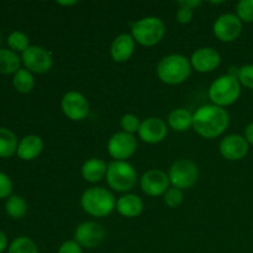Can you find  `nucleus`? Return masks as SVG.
<instances>
[{"mask_svg":"<svg viewBox=\"0 0 253 253\" xmlns=\"http://www.w3.org/2000/svg\"><path fill=\"white\" fill-rule=\"evenodd\" d=\"M21 58L10 48H0V73L12 74L20 69Z\"/></svg>","mask_w":253,"mask_h":253,"instance_id":"nucleus-22","label":"nucleus"},{"mask_svg":"<svg viewBox=\"0 0 253 253\" xmlns=\"http://www.w3.org/2000/svg\"><path fill=\"white\" fill-rule=\"evenodd\" d=\"M105 237V229L100 224L94 221L82 222L74 231V240L85 249H96L103 244Z\"/></svg>","mask_w":253,"mask_h":253,"instance_id":"nucleus-10","label":"nucleus"},{"mask_svg":"<svg viewBox=\"0 0 253 253\" xmlns=\"http://www.w3.org/2000/svg\"><path fill=\"white\" fill-rule=\"evenodd\" d=\"M220 153L224 158L229 161H240L249 153L250 145L245 136L229 135L224 137L219 146Z\"/></svg>","mask_w":253,"mask_h":253,"instance_id":"nucleus-16","label":"nucleus"},{"mask_svg":"<svg viewBox=\"0 0 253 253\" xmlns=\"http://www.w3.org/2000/svg\"><path fill=\"white\" fill-rule=\"evenodd\" d=\"M230 124V116L226 109L214 104L200 106L193 114V128L202 137L212 140L226 131Z\"/></svg>","mask_w":253,"mask_h":253,"instance_id":"nucleus-1","label":"nucleus"},{"mask_svg":"<svg viewBox=\"0 0 253 253\" xmlns=\"http://www.w3.org/2000/svg\"><path fill=\"white\" fill-rule=\"evenodd\" d=\"M236 15L242 22H253V0H241L237 2Z\"/></svg>","mask_w":253,"mask_h":253,"instance_id":"nucleus-29","label":"nucleus"},{"mask_svg":"<svg viewBox=\"0 0 253 253\" xmlns=\"http://www.w3.org/2000/svg\"><path fill=\"white\" fill-rule=\"evenodd\" d=\"M22 63L31 73L43 74L52 68V54L41 46H30L21 56Z\"/></svg>","mask_w":253,"mask_h":253,"instance_id":"nucleus-9","label":"nucleus"},{"mask_svg":"<svg viewBox=\"0 0 253 253\" xmlns=\"http://www.w3.org/2000/svg\"><path fill=\"white\" fill-rule=\"evenodd\" d=\"M138 137L148 145H156L162 142L168 133L167 124L160 118H147L141 123L138 130Z\"/></svg>","mask_w":253,"mask_h":253,"instance_id":"nucleus-14","label":"nucleus"},{"mask_svg":"<svg viewBox=\"0 0 253 253\" xmlns=\"http://www.w3.org/2000/svg\"><path fill=\"white\" fill-rule=\"evenodd\" d=\"M82 249L83 247L76 240H68V241H64L59 246L58 253H83V250Z\"/></svg>","mask_w":253,"mask_h":253,"instance_id":"nucleus-33","label":"nucleus"},{"mask_svg":"<svg viewBox=\"0 0 253 253\" xmlns=\"http://www.w3.org/2000/svg\"><path fill=\"white\" fill-rule=\"evenodd\" d=\"M7 253H39L36 244L26 236H19L11 241Z\"/></svg>","mask_w":253,"mask_h":253,"instance_id":"nucleus-26","label":"nucleus"},{"mask_svg":"<svg viewBox=\"0 0 253 253\" xmlns=\"http://www.w3.org/2000/svg\"><path fill=\"white\" fill-rule=\"evenodd\" d=\"M245 138L249 142V145H253V123L249 124L245 127Z\"/></svg>","mask_w":253,"mask_h":253,"instance_id":"nucleus-35","label":"nucleus"},{"mask_svg":"<svg viewBox=\"0 0 253 253\" xmlns=\"http://www.w3.org/2000/svg\"><path fill=\"white\" fill-rule=\"evenodd\" d=\"M17 137L11 130L6 127H0V157L7 158L16 153Z\"/></svg>","mask_w":253,"mask_h":253,"instance_id":"nucleus-23","label":"nucleus"},{"mask_svg":"<svg viewBox=\"0 0 253 253\" xmlns=\"http://www.w3.org/2000/svg\"><path fill=\"white\" fill-rule=\"evenodd\" d=\"M193 16H194L193 9H189V7L187 6H180L179 9H178L177 15H175V19H177V21L179 22V24L187 25L192 21Z\"/></svg>","mask_w":253,"mask_h":253,"instance_id":"nucleus-34","label":"nucleus"},{"mask_svg":"<svg viewBox=\"0 0 253 253\" xmlns=\"http://www.w3.org/2000/svg\"><path fill=\"white\" fill-rule=\"evenodd\" d=\"M61 108L64 115L72 121H82L88 116L89 103L79 91H68L63 95Z\"/></svg>","mask_w":253,"mask_h":253,"instance_id":"nucleus-11","label":"nucleus"},{"mask_svg":"<svg viewBox=\"0 0 253 253\" xmlns=\"http://www.w3.org/2000/svg\"><path fill=\"white\" fill-rule=\"evenodd\" d=\"M5 210L12 219H21L27 211V203L20 195L11 194L5 202Z\"/></svg>","mask_w":253,"mask_h":253,"instance_id":"nucleus-25","label":"nucleus"},{"mask_svg":"<svg viewBox=\"0 0 253 253\" xmlns=\"http://www.w3.org/2000/svg\"><path fill=\"white\" fill-rule=\"evenodd\" d=\"M136 150H137L136 137L124 131L114 133L108 141V153L110 157L114 158V161H126L133 156Z\"/></svg>","mask_w":253,"mask_h":253,"instance_id":"nucleus-8","label":"nucleus"},{"mask_svg":"<svg viewBox=\"0 0 253 253\" xmlns=\"http://www.w3.org/2000/svg\"><path fill=\"white\" fill-rule=\"evenodd\" d=\"M184 200V194H183V190L178 189V188H169L167 192L163 195V202L170 209H175V208L180 207Z\"/></svg>","mask_w":253,"mask_h":253,"instance_id":"nucleus-28","label":"nucleus"},{"mask_svg":"<svg viewBox=\"0 0 253 253\" xmlns=\"http://www.w3.org/2000/svg\"><path fill=\"white\" fill-rule=\"evenodd\" d=\"M7 247V237L2 231H0V253L4 252Z\"/></svg>","mask_w":253,"mask_h":253,"instance_id":"nucleus-37","label":"nucleus"},{"mask_svg":"<svg viewBox=\"0 0 253 253\" xmlns=\"http://www.w3.org/2000/svg\"><path fill=\"white\" fill-rule=\"evenodd\" d=\"M131 36L135 42L145 47H151L161 42L166 35V25L160 17L147 16L131 22Z\"/></svg>","mask_w":253,"mask_h":253,"instance_id":"nucleus-5","label":"nucleus"},{"mask_svg":"<svg viewBox=\"0 0 253 253\" xmlns=\"http://www.w3.org/2000/svg\"><path fill=\"white\" fill-rule=\"evenodd\" d=\"M120 126L124 132L133 135L135 132H138L141 126V121L138 116L135 114H125L120 120Z\"/></svg>","mask_w":253,"mask_h":253,"instance_id":"nucleus-30","label":"nucleus"},{"mask_svg":"<svg viewBox=\"0 0 253 253\" xmlns=\"http://www.w3.org/2000/svg\"><path fill=\"white\" fill-rule=\"evenodd\" d=\"M167 121L172 130L183 132L193 127V114L184 108L174 109L169 113Z\"/></svg>","mask_w":253,"mask_h":253,"instance_id":"nucleus-21","label":"nucleus"},{"mask_svg":"<svg viewBox=\"0 0 253 253\" xmlns=\"http://www.w3.org/2000/svg\"><path fill=\"white\" fill-rule=\"evenodd\" d=\"M116 210L119 214L124 217H132L138 216L143 210V202L138 195L136 194H125L121 195L116 200Z\"/></svg>","mask_w":253,"mask_h":253,"instance_id":"nucleus-19","label":"nucleus"},{"mask_svg":"<svg viewBox=\"0 0 253 253\" xmlns=\"http://www.w3.org/2000/svg\"><path fill=\"white\" fill-rule=\"evenodd\" d=\"M221 63V56L212 47H202L193 52L190 57L192 68L199 73H209L215 71Z\"/></svg>","mask_w":253,"mask_h":253,"instance_id":"nucleus-15","label":"nucleus"},{"mask_svg":"<svg viewBox=\"0 0 253 253\" xmlns=\"http://www.w3.org/2000/svg\"><path fill=\"white\" fill-rule=\"evenodd\" d=\"M135 44L136 42L131 35L121 34L116 36L110 47V56L113 61L118 62V63L127 62L132 57Z\"/></svg>","mask_w":253,"mask_h":253,"instance_id":"nucleus-17","label":"nucleus"},{"mask_svg":"<svg viewBox=\"0 0 253 253\" xmlns=\"http://www.w3.org/2000/svg\"><path fill=\"white\" fill-rule=\"evenodd\" d=\"M199 177L198 166L192 160H178L170 166L168 178L172 187L180 190L190 189Z\"/></svg>","mask_w":253,"mask_h":253,"instance_id":"nucleus-7","label":"nucleus"},{"mask_svg":"<svg viewBox=\"0 0 253 253\" xmlns=\"http://www.w3.org/2000/svg\"><path fill=\"white\" fill-rule=\"evenodd\" d=\"M208 95L211 104L220 108L232 105L241 95V83L237 77L227 73L212 82Z\"/></svg>","mask_w":253,"mask_h":253,"instance_id":"nucleus-4","label":"nucleus"},{"mask_svg":"<svg viewBox=\"0 0 253 253\" xmlns=\"http://www.w3.org/2000/svg\"><path fill=\"white\" fill-rule=\"evenodd\" d=\"M43 150V141L37 135H27L20 140L16 155L22 161H34Z\"/></svg>","mask_w":253,"mask_h":253,"instance_id":"nucleus-18","label":"nucleus"},{"mask_svg":"<svg viewBox=\"0 0 253 253\" xmlns=\"http://www.w3.org/2000/svg\"><path fill=\"white\" fill-rule=\"evenodd\" d=\"M105 178L111 189L126 193L130 192L137 183V172L127 161H113L108 165Z\"/></svg>","mask_w":253,"mask_h":253,"instance_id":"nucleus-6","label":"nucleus"},{"mask_svg":"<svg viewBox=\"0 0 253 253\" xmlns=\"http://www.w3.org/2000/svg\"><path fill=\"white\" fill-rule=\"evenodd\" d=\"M237 79L242 85L253 90V64H246L239 68Z\"/></svg>","mask_w":253,"mask_h":253,"instance_id":"nucleus-31","label":"nucleus"},{"mask_svg":"<svg viewBox=\"0 0 253 253\" xmlns=\"http://www.w3.org/2000/svg\"><path fill=\"white\" fill-rule=\"evenodd\" d=\"M12 192V182L7 174L0 172V199L9 198Z\"/></svg>","mask_w":253,"mask_h":253,"instance_id":"nucleus-32","label":"nucleus"},{"mask_svg":"<svg viewBox=\"0 0 253 253\" xmlns=\"http://www.w3.org/2000/svg\"><path fill=\"white\" fill-rule=\"evenodd\" d=\"M81 204L84 211L94 217L108 216L116 209L115 197L103 187L88 188L82 194Z\"/></svg>","mask_w":253,"mask_h":253,"instance_id":"nucleus-3","label":"nucleus"},{"mask_svg":"<svg viewBox=\"0 0 253 253\" xmlns=\"http://www.w3.org/2000/svg\"><path fill=\"white\" fill-rule=\"evenodd\" d=\"M169 178L161 169H150L141 177L140 187L146 195L161 197L169 189Z\"/></svg>","mask_w":253,"mask_h":253,"instance_id":"nucleus-13","label":"nucleus"},{"mask_svg":"<svg viewBox=\"0 0 253 253\" xmlns=\"http://www.w3.org/2000/svg\"><path fill=\"white\" fill-rule=\"evenodd\" d=\"M108 165L100 158H90L82 166V177L89 183H98L106 177Z\"/></svg>","mask_w":253,"mask_h":253,"instance_id":"nucleus-20","label":"nucleus"},{"mask_svg":"<svg viewBox=\"0 0 253 253\" xmlns=\"http://www.w3.org/2000/svg\"><path fill=\"white\" fill-rule=\"evenodd\" d=\"M178 4L180 5V6H187L189 7V9H193L194 10L195 7H198L199 5H202V1H199V0H183V1H179Z\"/></svg>","mask_w":253,"mask_h":253,"instance_id":"nucleus-36","label":"nucleus"},{"mask_svg":"<svg viewBox=\"0 0 253 253\" xmlns=\"http://www.w3.org/2000/svg\"><path fill=\"white\" fill-rule=\"evenodd\" d=\"M7 44L10 49L14 52H22L24 53L30 47V40L27 35L21 31H12L7 37Z\"/></svg>","mask_w":253,"mask_h":253,"instance_id":"nucleus-27","label":"nucleus"},{"mask_svg":"<svg viewBox=\"0 0 253 253\" xmlns=\"http://www.w3.org/2000/svg\"><path fill=\"white\" fill-rule=\"evenodd\" d=\"M192 73L190 61L183 54H169L158 62L157 76L168 85H178L189 78Z\"/></svg>","mask_w":253,"mask_h":253,"instance_id":"nucleus-2","label":"nucleus"},{"mask_svg":"<svg viewBox=\"0 0 253 253\" xmlns=\"http://www.w3.org/2000/svg\"><path fill=\"white\" fill-rule=\"evenodd\" d=\"M59 5H64V6H72V5H76L77 1H57Z\"/></svg>","mask_w":253,"mask_h":253,"instance_id":"nucleus-38","label":"nucleus"},{"mask_svg":"<svg viewBox=\"0 0 253 253\" xmlns=\"http://www.w3.org/2000/svg\"><path fill=\"white\" fill-rule=\"evenodd\" d=\"M214 35L222 42H232L241 35L242 21L236 14H222L212 25Z\"/></svg>","mask_w":253,"mask_h":253,"instance_id":"nucleus-12","label":"nucleus"},{"mask_svg":"<svg viewBox=\"0 0 253 253\" xmlns=\"http://www.w3.org/2000/svg\"><path fill=\"white\" fill-rule=\"evenodd\" d=\"M12 85L19 93L26 94L34 89L35 78L31 72L26 68H20L12 78Z\"/></svg>","mask_w":253,"mask_h":253,"instance_id":"nucleus-24","label":"nucleus"}]
</instances>
